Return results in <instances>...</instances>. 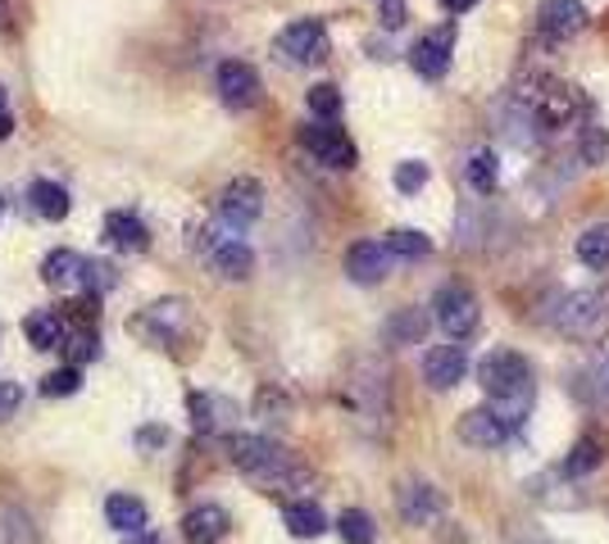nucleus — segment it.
<instances>
[{
    "label": "nucleus",
    "instance_id": "15",
    "mask_svg": "<svg viewBox=\"0 0 609 544\" xmlns=\"http://www.w3.org/2000/svg\"><path fill=\"white\" fill-rule=\"evenodd\" d=\"M396 509L409 526H433L441 517V494L428 485V481H405L396 490Z\"/></svg>",
    "mask_w": 609,
    "mask_h": 544
},
{
    "label": "nucleus",
    "instance_id": "30",
    "mask_svg": "<svg viewBox=\"0 0 609 544\" xmlns=\"http://www.w3.org/2000/svg\"><path fill=\"white\" fill-rule=\"evenodd\" d=\"M578 259L587 268H605L609 264V223H596L578 236Z\"/></svg>",
    "mask_w": 609,
    "mask_h": 544
},
{
    "label": "nucleus",
    "instance_id": "14",
    "mask_svg": "<svg viewBox=\"0 0 609 544\" xmlns=\"http://www.w3.org/2000/svg\"><path fill=\"white\" fill-rule=\"evenodd\" d=\"M464 372H468V355H464L459 340H455V345H433V350L424 355V381H428L433 390L459 386Z\"/></svg>",
    "mask_w": 609,
    "mask_h": 544
},
{
    "label": "nucleus",
    "instance_id": "11",
    "mask_svg": "<svg viewBox=\"0 0 609 544\" xmlns=\"http://www.w3.org/2000/svg\"><path fill=\"white\" fill-rule=\"evenodd\" d=\"M450 51H455V23H441V28H433L428 37L414 41L409 64H414L418 78L437 82V78H446V69H450Z\"/></svg>",
    "mask_w": 609,
    "mask_h": 544
},
{
    "label": "nucleus",
    "instance_id": "43",
    "mask_svg": "<svg viewBox=\"0 0 609 544\" xmlns=\"http://www.w3.org/2000/svg\"><path fill=\"white\" fill-rule=\"evenodd\" d=\"M10 132H14V119H10V114H0V141H6Z\"/></svg>",
    "mask_w": 609,
    "mask_h": 544
},
{
    "label": "nucleus",
    "instance_id": "13",
    "mask_svg": "<svg viewBox=\"0 0 609 544\" xmlns=\"http://www.w3.org/2000/svg\"><path fill=\"white\" fill-rule=\"evenodd\" d=\"M587 28V6L582 0H541L537 6V32L550 41H569Z\"/></svg>",
    "mask_w": 609,
    "mask_h": 544
},
{
    "label": "nucleus",
    "instance_id": "45",
    "mask_svg": "<svg viewBox=\"0 0 609 544\" xmlns=\"http://www.w3.org/2000/svg\"><path fill=\"white\" fill-rule=\"evenodd\" d=\"M0 218H6V201H0Z\"/></svg>",
    "mask_w": 609,
    "mask_h": 544
},
{
    "label": "nucleus",
    "instance_id": "4",
    "mask_svg": "<svg viewBox=\"0 0 609 544\" xmlns=\"http://www.w3.org/2000/svg\"><path fill=\"white\" fill-rule=\"evenodd\" d=\"M555 327L569 336H600L609 327V300L600 290H569L555 309Z\"/></svg>",
    "mask_w": 609,
    "mask_h": 544
},
{
    "label": "nucleus",
    "instance_id": "19",
    "mask_svg": "<svg viewBox=\"0 0 609 544\" xmlns=\"http://www.w3.org/2000/svg\"><path fill=\"white\" fill-rule=\"evenodd\" d=\"M227 513L219 509V504H201V509H192L182 517V535H186V544H219L223 535H227Z\"/></svg>",
    "mask_w": 609,
    "mask_h": 544
},
{
    "label": "nucleus",
    "instance_id": "7",
    "mask_svg": "<svg viewBox=\"0 0 609 544\" xmlns=\"http://www.w3.org/2000/svg\"><path fill=\"white\" fill-rule=\"evenodd\" d=\"M327 51H333V41H327L323 19H296L277 32V55L287 64H323Z\"/></svg>",
    "mask_w": 609,
    "mask_h": 544
},
{
    "label": "nucleus",
    "instance_id": "46",
    "mask_svg": "<svg viewBox=\"0 0 609 544\" xmlns=\"http://www.w3.org/2000/svg\"><path fill=\"white\" fill-rule=\"evenodd\" d=\"M532 544H550V540H532Z\"/></svg>",
    "mask_w": 609,
    "mask_h": 544
},
{
    "label": "nucleus",
    "instance_id": "36",
    "mask_svg": "<svg viewBox=\"0 0 609 544\" xmlns=\"http://www.w3.org/2000/svg\"><path fill=\"white\" fill-rule=\"evenodd\" d=\"M396 191L400 195H414V191H424L428 186V164H418V160H405V164H396Z\"/></svg>",
    "mask_w": 609,
    "mask_h": 544
},
{
    "label": "nucleus",
    "instance_id": "26",
    "mask_svg": "<svg viewBox=\"0 0 609 544\" xmlns=\"http://www.w3.org/2000/svg\"><path fill=\"white\" fill-rule=\"evenodd\" d=\"M28 201H32V209L41 214V218H51V223H60V218H69V209H73V201H69V191L60 186V182H32V191H28Z\"/></svg>",
    "mask_w": 609,
    "mask_h": 544
},
{
    "label": "nucleus",
    "instance_id": "34",
    "mask_svg": "<svg viewBox=\"0 0 609 544\" xmlns=\"http://www.w3.org/2000/svg\"><path fill=\"white\" fill-rule=\"evenodd\" d=\"M64 355H69L73 368H82V363H91V359H101V336H97V331H73L69 345H64Z\"/></svg>",
    "mask_w": 609,
    "mask_h": 544
},
{
    "label": "nucleus",
    "instance_id": "32",
    "mask_svg": "<svg viewBox=\"0 0 609 544\" xmlns=\"http://www.w3.org/2000/svg\"><path fill=\"white\" fill-rule=\"evenodd\" d=\"M337 531H342L346 544H378V526H373V517L364 509H346L337 517Z\"/></svg>",
    "mask_w": 609,
    "mask_h": 544
},
{
    "label": "nucleus",
    "instance_id": "29",
    "mask_svg": "<svg viewBox=\"0 0 609 544\" xmlns=\"http://www.w3.org/2000/svg\"><path fill=\"white\" fill-rule=\"evenodd\" d=\"M464 177H468V186H474L478 195H491V191H496V182H500L496 151H474V155H468V164H464Z\"/></svg>",
    "mask_w": 609,
    "mask_h": 544
},
{
    "label": "nucleus",
    "instance_id": "10",
    "mask_svg": "<svg viewBox=\"0 0 609 544\" xmlns=\"http://www.w3.org/2000/svg\"><path fill=\"white\" fill-rule=\"evenodd\" d=\"M528 105L537 110V119H541V127H546V132L565 127L574 114H582V110H587L582 91H578V86H565V82H541V91L532 95Z\"/></svg>",
    "mask_w": 609,
    "mask_h": 544
},
{
    "label": "nucleus",
    "instance_id": "9",
    "mask_svg": "<svg viewBox=\"0 0 609 544\" xmlns=\"http://www.w3.org/2000/svg\"><path fill=\"white\" fill-rule=\"evenodd\" d=\"M214 86H219V101L227 110H255L260 105V73L242 60H223L219 73H214Z\"/></svg>",
    "mask_w": 609,
    "mask_h": 544
},
{
    "label": "nucleus",
    "instance_id": "39",
    "mask_svg": "<svg viewBox=\"0 0 609 544\" xmlns=\"http://www.w3.org/2000/svg\"><path fill=\"white\" fill-rule=\"evenodd\" d=\"M378 14H383V28H405V19H409V10H405V0H378Z\"/></svg>",
    "mask_w": 609,
    "mask_h": 544
},
{
    "label": "nucleus",
    "instance_id": "22",
    "mask_svg": "<svg viewBox=\"0 0 609 544\" xmlns=\"http://www.w3.org/2000/svg\"><path fill=\"white\" fill-rule=\"evenodd\" d=\"M82 273H87V259L78 250H51L41 264V281L55 286V290H69V286H82Z\"/></svg>",
    "mask_w": 609,
    "mask_h": 544
},
{
    "label": "nucleus",
    "instance_id": "5",
    "mask_svg": "<svg viewBox=\"0 0 609 544\" xmlns=\"http://www.w3.org/2000/svg\"><path fill=\"white\" fill-rule=\"evenodd\" d=\"M264 214V186L255 177H232L219 191V223L227 232H246L251 223H260Z\"/></svg>",
    "mask_w": 609,
    "mask_h": 544
},
{
    "label": "nucleus",
    "instance_id": "27",
    "mask_svg": "<svg viewBox=\"0 0 609 544\" xmlns=\"http://www.w3.org/2000/svg\"><path fill=\"white\" fill-rule=\"evenodd\" d=\"M283 522H287V531H292L296 540H318V535L327 531V517H323V509H318L314 500H296V504H287Z\"/></svg>",
    "mask_w": 609,
    "mask_h": 544
},
{
    "label": "nucleus",
    "instance_id": "18",
    "mask_svg": "<svg viewBox=\"0 0 609 544\" xmlns=\"http://www.w3.org/2000/svg\"><path fill=\"white\" fill-rule=\"evenodd\" d=\"M23 331H28V345H32V350H64L69 336H73L64 309H37V314H28Z\"/></svg>",
    "mask_w": 609,
    "mask_h": 544
},
{
    "label": "nucleus",
    "instance_id": "23",
    "mask_svg": "<svg viewBox=\"0 0 609 544\" xmlns=\"http://www.w3.org/2000/svg\"><path fill=\"white\" fill-rule=\"evenodd\" d=\"M383 336H387L392 350H405V345H418V340L428 336V314H424V309H396V314L387 318Z\"/></svg>",
    "mask_w": 609,
    "mask_h": 544
},
{
    "label": "nucleus",
    "instance_id": "41",
    "mask_svg": "<svg viewBox=\"0 0 609 544\" xmlns=\"http://www.w3.org/2000/svg\"><path fill=\"white\" fill-rule=\"evenodd\" d=\"M474 6H478V0H441L446 14H464V10H474Z\"/></svg>",
    "mask_w": 609,
    "mask_h": 544
},
{
    "label": "nucleus",
    "instance_id": "24",
    "mask_svg": "<svg viewBox=\"0 0 609 544\" xmlns=\"http://www.w3.org/2000/svg\"><path fill=\"white\" fill-rule=\"evenodd\" d=\"M105 240L114 245V250H128V255H142L151 245V232L136 223L132 214H110L105 218Z\"/></svg>",
    "mask_w": 609,
    "mask_h": 544
},
{
    "label": "nucleus",
    "instance_id": "44",
    "mask_svg": "<svg viewBox=\"0 0 609 544\" xmlns=\"http://www.w3.org/2000/svg\"><path fill=\"white\" fill-rule=\"evenodd\" d=\"M0 114H6V86H0Z\"/></svg>",
    "mask_w": 609,
    "mask_h": 544
},
{
    "label": "nucleus",
    "instance_id": "37",
    "mask_svg": "<svg viewBox=\"0 0 609 544\" xmlns=\"http://www.w3.org/2000/svg\"><path fill=\"white\" fill-rule=\"evenodd\" d=\"M82 286H87L91 295H105V290L114 286V273H110V264H91V259H87V273H82Z\"/></svg>",
    "mask_w": 609,
    "mask_h": 544
},
{
    "label": "nucleus",
    "instance_id": "20",
    "mask_svg": "<svg viewBox=\"0 0 609 544\" xmlns=\"http://www.w3.org/2000/svg\"><path fill=\"white\" fill-rule=\"evenodd\" d=\"M105 522L119 535H142L146 522H151V513H146V504L136 500V494H110V500H105Z\"/></svg>",
    "mask_w": 609,
    "mask_h": 544
},
{
    "label": "nucleus",
    "instance_id": "25",
    "mask_svg": "<svg viewBox=\"0 0 609 544\" xmlns=\"http://www.w3.org/2000/svg\"><path fill=\"white\" fill-rule=\"evenodd\" d=\"M605 463V435H596V431H587V435H578L574 440V450H569V459H565V476H587V472H596Z\"/></svg>",
    "mask_w": 609,
    "mask_h": 544
},
{
    "label": "nucleus",
    "instance_id": "38",
    "mask_svg": "<svg viewBox=\"0 0 609 544\" xmlns=\"http://www.w3.org/2000/svg\"><path fill=\"white\" fill-rule=\"evenodd\" d=\"M19 404H23L19 381H0V422H10L19 413Z\"/></svg>",
    "mask_w": 609,
    "mask_h": 544
},
{
    "label": "nucleus",
    "instance_id": "1",
    "mask_svg": "<svg viewBox=\"0 0 609 544\" xmlns=\"http://www.w3.org/2000/svg\"><path fill=\"white\" fill-rule=\"evenodd\" d=\"M227 459H232V468L246 472L251 481H260L264 490H292V485H301L309 476L283 450V444L268 440V435H232L227 440Z\"/></svg>",
    "mask_w": 609,
    "mask_h": 544
},
{
    "label": "nucleus",
    "instance_id": "21",
    "mask_svg": "<svg viewBox=\"0 0 609 544\" xmlns=\"http://www.w3.org/2000/svg\"><path fill=\"white\" fill-rule=\"evenodd\" d=\"M210 264H214V273H219V277H227V281H246V277L255 273V255H251V245H246V240H237V236L223 240L219 250L210 255Z\"/></svg>",
    "mask_w": 609,
    "mask_h": 544
},
{
    "label": "nucleus",
    "instance_id": "16",
    "mask_svg": "<svg viewBox=\"0 0 609 544\" xmlns=\"http://www.w3.org/2000/svg\"><path fill=\"white\" fill-rule=\"evenodd\" d=\"M509 435H514V431L491 413V404H487V409H468V413L459 418V440L468 444V450H500Z\"/></svg>",
    "mask_w": 609,
    "mask_h": 544
},
{
    "label": "nucleus",
    "instance_id": "3",
    "mask_svg": "<svg viewBox=\"0 0 609 544\" xmlns=\"http://www.w3.org/2000/svg\"><path fill=\"white\" fill-rule=\"evenodd\" d=\"M433 314H437V327L450 340H468V336L478 331V318H483L478 295L468 290V286H459V281H450V286H441L433 295Z\"/></svg>",
    "mask_w": 609,
    "mask_h": 544
},
{
    "label": "nucleus",
    "instance_id": "42",
    "mask_svg": "<svg viewBox=\"0 0 609 544\" xmlns=\"http://www.w3.org/2000/svg\"><path fill=\"white\" fill-rule=\"evenodd\" d=\"M128 544H160V535H151V531H142V535H128Z\"/></svg>",
    "mask_w": 609,
    "mask_h": 544
},
{
    "label": "nucleus",
    "instance_id": "12",
    "mask_svg": "<svg viewBox=\"0 0 609 544\" xmlns=\"http://www.w3.org/2000/svg\"><path fill=\"white\" fill-rule=\"evenodd\" d=\"M186 413H192V431H201V435H223V431H232V422H237V404L223 400L214 390L186 394Z\"/></svg>",
    "mask_w": 609,
    "mask_h": 544
},
{
    "label": "nucleus",
    "instance_id": "28",
    "mask_svg": "<svg viewBox=\"0 0 609 544\" xmlns=\"http://www.w3.org/2000/svg\"><path fill=\"white\" fill-rule=\"evenodd\" d=\"M387 255L392 259H428L433 255V240L424 236V232H414V227H396V232H387Z\"/></svg>",
    "mask_w": 609,
    "mask_h": 544
},
{
    "label": "nucleus",
    "instance_id": "35",
    "mask_svg": "<svg viewBox=\"0 0 609 544\" xmlns=\"http://www.w3.org/2000/svg\"><path fill=\"white\" fill-rule=\"evenodd\" d=\"M82 386V372L69 363V368H60V372H45L41 377V394H45V400H64V394H73Z\"/></svg>",
    "mask_w": 609,
    "mask_h": 544
},
{
    "label": "nucleus",
    "instance_id": "2",
    "mask_svg": "<svg viewBox=\"0 0 609 544\" xmlns=\"http://www.w3.org/2000/svg\"><path fill=\"white\" fill-rule=\"evenodd\" d=\"M478 386L487 390V400H509V394L532 390V368L519 350H491L478 363Z\"/></svg>",
    "mask_w": 609,
    "mask_h": 544
},
{
    "label": "nucleus",
    "instance_id": "31",
    "mask_svg": "<svg viewBox=\"0 0 609 544\" xmlns=\"http://www.w3.org/2000/svg\"><path fill=\"white\" fill-rule=\"evenodd\" d=\"M305 105H309V114H314L318 123H333V119H342V91H337L333 82H318V86H309Z\"/></svg>",
    "mask_w": 609,
    "mask_h": 544
},
{
    "label": "nucleus",
    "instance_id": "40",
    "mask_svg": "<svg viewBox=\"0 0 609 544\" xmlns=\"http://www.w3.org/2000/svg\"><path fill=\"white\" fill-rule=\"evenodd\" d=\"M136 440H142V450H151V444H164V440H169V431H164V427H146Z\"/></svg>",
    "mask_w": 609,
    "mask_h": 544
},
{
    "label": "nucleus",
    "instance_id": "8",
    "mask_svg": "<svg viewBox=\"0 0 609 544\" xmlns=\"http://www.w3.org/2000/svg\"><path fill=\"white\" fill-rule=\"evenodd\" d=\"M301 145L323 164V168H355L359 164V151H355V141L333 127V123H309L301 127Z\"/></svg>",
    "mask_w": 609,
    "mask_h": 544
},
{
    "label": "nucleus",
    "instance_id": "6",
    "mask_svg": "<svg viewBox=\"0 0 609 544\" xmlns=\"http://www.w3.org/2000/svg\"><path fill=\"white\" fill-rule=\"evenodd\" d=\"M136 331L151 336L164 350H177V345L192 336V305L186 300H155L142 318H136Z\"/></svg>",
    "mask_w": 609,
    "mask_h": 544
},
{
    "label": "nucleus",
    "instance_id": "17",
    "mask_svg": "<svg viewBox=\"0 0 609 544\" xmlns=\"http://www.w3.org/2000/svg\"><path fill=\"white\" fill-rule=\"evenodd\" d=\"M387 268H392V255H387V245H378V240H355L346 250V273L359 286H378L387 277Z\"/></svg>",
    "mask_w": 609,
    "mask_h": 544
},
{
    "label": "nucleus",
    "instance_id": "33",
    "mask_svg": "<svg viewBox=\"0 0 609 544\" xmlns=\"http://www.w3.org/2000/svg\"><path fill=\"white\" fill-rule=\"evenodd\" d=\"M578 151H582V164H591V168L609 164V127L587 123V127H582V141H578Z\"/></svg>",
    "mask_w": 609,
    "mask_h": 544
}]
</instances>
